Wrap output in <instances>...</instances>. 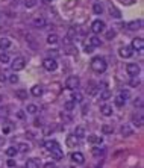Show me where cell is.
Listing matches in <instances>:
<instances>
[{
  "label": "cell",
  "instance_id": "obj_19",
  "mask_svg": "<svg viewBox=\"0 0 144 168\" xmlns=\"http://www.w3.org/2000/svg\"><path fill=\"white\" fill-rule=\"evenodd\" d=\"M17 150L18 152H21V153H28L29 150H31V146L28 142H20L18 144V147H17Z\"/></svg>",
  "mask_w": 144,
  "mask_h": 168
},
{
  "label": "cell",
  "instance_id": "obj_4",
  "mask_svg": "<svg viewBox=\"0 0 144 168\" xmlns=\"http://www.w3.org/2000/svg\"><path fill=\"white\" fill-rule=\"evenodd\" d=\"M43 67L47 70V71H55L58 68V62L53 59V58H47L43 61Z\"/></svg>",
  "mask_w": 144,
  "mask_h": 168
},
{
  "label": "cell",
  "instance_id": "obj_7",
  "mask_svg": "<svg viewBox=\"0 0 144 168\" xmlns=\"http://www.w3.org/2000/svg\"><path fill=\"white\" fill-rule=\"evenodd\" d=\"M118 55L122 58H125V59H128V58H131L134 55V50H132L131 45H125V47H122V49H118Z\"/></svg>",
  "mask_w": 144,
  "mask_h": 168
},
{
  "label": "cell",
  "instance_id": "obj_46",
  "mask_svg": "<svg viewBox=\"0 0 144 168\" xmlns=\"http://www.w3.org/2000/svg\"><path fill=\"white\" fill-rule=\"evenodd\" d=\"M50 132H53V126H47V127H44V135H50Z\"/></svg>",
  "mask_w": 144,
  "mask_h": 168
},
{
  "label": "cell",
  "instance_id": "obj_1",
  "mask_svg": "<svg viewBox=\"0 0 144 168\" xmlns=\"http://www.w3.org/2000/svg\"><path fill=\"white\" fill-rule=\"evenodd\" d=\"M106 61L103 59V58H100V56H97V58H94L93 61H91V70L94 71V73H105L106 71Z\"/></svg>",
  "mask_w": 144,
  "mask_h": 168
},
{
  "label": "cell",
  "instance_id": "obj_13",
  "mask_svg": "<svg viewBox=\"0 0 144 168\" xmlns=\"http://www.w3.org/2000/svg\"><path fill=\"white\" fill-rule=\"evenodd\" d=\"M31 92H32L34 97H41L43 92H44V88H43V85H34L32 89H31Z\"/></svg>",
  "mask_w": 144,
  "mask_h": 168
},
{
  "label": "cell",
  "instance_id": "obj_39",
  "mask_svg": "<svg viewBox=\"0 0 144 168\" xmlns=\"http://www.w3.org/2000/svg\"><path fill=\"white\" fill-rule=\"evenodd\" d=\"M18 153V150H17V147H9L8 150H6V155L9 156V158H14L15 155Z\"/></svg>",
  "mask_w": 144,
  "mask_h": 168
},
{
  "label": "cell",
  "instance_id": "obj_50",
  "mask_svg": "<svg viewBox=\"0 0 144 168\" xmlns=\"http://www.w3.org/2000/svg\"><path fill=\"white\" fill-rule=\"evenodd\" d=\"M43 168H56L55 167V164L53 162H47V164H44V167Z\"/></svg>",
  "mask_w": 144,
  "mask_h": 168
},
{
  "label": "cell",
  "instance_id": "obj_40",
  "mask_svg": "<svg viewBox=\"0 0 144 168\" xmlns=\"http://www.w3.org/2000/svg\"><path fill=\"white\" fill-rule=\"evenodd\" d=\"M9 109L8 108H0V118H8Z\"/></svg>",
  "mask_w": 144,
  "mask_h": 168
},
{
  "label": "cell",
  "instance_id": "obj_9",
  "mask_svg": "<svg viewBox=\"0 0 144 168\" xmlns=\"http://www.w3.org/2000/svg\"><path fill=\"white\" fill-rule=\"evenodd\" d=\"M126 71L129 73V76L135 77V76L140 74V65L138 64H128L126 65Z\"/></svg>",
  "mask_w": 144,
  "mask_h": 168
},
{
  "label": "cell",
  "instance_id": "obj_49",
  "mask_svg": "<svg viewBox=\"0 0 144 168\" xmlns=\"http://www.w3.org/2000/svg\"><path fill=\"white\" fill-rule=\"evenodd\" d=\"M34 126H35V127H41V126H43L41 120H38V118H37V120H34Z\"/></svg>",
  "mask_w": 144,
  "mask_h": 168
},
{
  "label": "cell",
  "instance_id": "obj_8",
  "mask_svg": "<svg viewBox=\"0 0 144 168\" xmlns=\"http://www.w3.org/2000/svg\"><path fill=\"white\" fill-rule=\"evenodd\" d=\"M131 47H132V50L141 52V50L144 49V39H143V38H134V39H132Z\"/></svg>",
  "mask_w": 144,
  "mask_h": 168
},
{
  "label": "cell",
  "instance_id": "obj_53",
  "mask_svg": "<svg viewBox=\"0 0 144 168\" xmlns=\"http://www.w3.org/2000/svg\"><path fill=\"white\" fill-rule=\"evenodd\" d=\"M8 167H15V161H14L12 158H11V159L8 161Z\"/></svg>",
  "mask_w": 144,
  "mask_h": 168
},
{
  "label": "cell",
  "instance_id": "obj_3",
  "mask_svg": "<svg viewBox=\"0 0 144 168\" xmlns=\"http://www.w3.org/2000/svg\"><path fill=\"white\" fill-rule=\"evenodd\" d=\"M26 67V59L23 58V56H18V58H15L12 62H11V68L14 70V71H20V70H23Z\"/></svg>",
  "mask_w": 144,
  "mask_h": 168
},
{
  "label": "cell",
  "instance_id": "obj_2",
  "mask_svg": "<svg viewBox=\"0 0 144 168\" xmlns=\"http://www.w3.org/2000/svg\"><path fill=\"white\" fill-rule=\"evenodd\" d=\"M79 85H81V79L78 76H70L65 80V88L67 89H71V91H76L79 88Z\"/></svg>",
  "mask_w": 144,
  "mask_h": 168
},
{
  "label": "cell",
  "instance_id": "obj_32",
  "mask_svg": "<svg viewBox=\"0 0 144 168\" xmlns=\"http://www.w3.org/2000/svg\"><path fill=\"white\" fill-rule=\"evenodd\" d=\"M37 111H38V106L37 105H34V103H31V105H28V108H26V112L28 114H37Z\"/></svg>",
  "mask_w": 144,
  "mask_h": 168
},
{
  "label": "cell",
  "instance_id": "obj_38",
  "mask_svg": "<svg viewBox=\"0 0 144 168\" xmlns=\"http://www.w3.org/2000/svg\"><path fill=\"white\" fill-rule=\"evenodd\" d=\"M0 62H2V64H9L11 62L9 55L8 53H2V55H0Z\"/></svg>",
  "mask_w": 144,
  "mask_h": 168
},
{
  "label": "cell",
  "instance_id": "obj_26",
  "mask_svg": "<svg viewBox=\"0 0 144 168\" xmlns=\"http://www.w3.org/2000/svg\"><path fill=\"white\" fill-rule=\"evenodd\" d=\"M93 12L97 14V15L103 14V5H102V3H94V5H93Z\"/></svg>",
  "mask_w": 144,
  "mask_h": 168
},
{
  "label": "cell",
  "instance_id": "obj_33",
  "mask_svg": "<svg viewBox=\"0 0 144 168\" xmlns=\"http://www.w3.org/2000/svg\"><path fill=\"white\" fill-rule=\"evenodd\" d=\"M52 158H55L56 161H59V159H62V158H64V153H62V150H61V149H58V150H55V152H52Z\"/></svg>",
  "mask_w": 144,
  "mask_h": 168
},
{
  "label": "cell",
  "instance_id": "obj_28",
  "mask_svg": "<svg viewBox=\"0 0 144 168\" xmlns=\"http://www.w3.org/2000/svg\"><path fill=\"white\" fill-rule=\"evenodd\" d=\"M90 44H91L93 47H100V45H102V41H100L99 36H91V38H90Z\"/></svg>",
  "mask_w": 144,
  "mask_h": 168
},
{
  "label": "cell",
  "instance_id": "obj_29",
  "mask_svg": "<svg viewBox=\"0 0 144 168\" xmlns=\"http://www.w3.org/2000/svg\"><path fill=\"white\" fill-rule=\"evenodd\" d=\"M87 92H88L90 95H96V94H97V86H96L94 83H90V85L87 86Z\"/></svg>",
  "mask_w": 144,
  "mask_h": 168
},
{
  "label": "cell",
  "instance_id": "obj_36",
  "mask_svg": "<svg viewBox=\"0 0 144 168\" xmlns=\"http://www.w3.org/2000/svg\"><path fill=\"white\" fill-rule=\"evenodd\" d=\"M114 103H115V106H118V108H122V106H125V103H126V100H123L120 95H117V97L114 99Z\"/></svg>",
  "mask_w": 144,
  "mask_h": 168
},
{
  "label": "cell",
  "instance_id": "obj_43",
  "mask_svg": "<svg viewBox=\"0 0 144 168\" xmlns=\"http://www.w3.org/2000/svg\"><path fill=\"white\" fill-rule=\"evenodd\" d=\"M114 38H115V30H108V32H106V39L111 41V39H114Z\"/></svg>",
  "mask_w": 144,
  "mask_h": 168
},
{
  "label": "cell",
  "instance_id": "obj_37",
  "mask_svg": "<svg viewBox=\"0 0 144 168\" xmlns=\"http://www.w3.org/2000/svg\"><path fill=\"white\" fill-rule=\"evenodd\" d=\"M114 132V129H112V126H108V124H103L102 126V133H106V135H111Z\"/></svg>",
  "mask_w": 144,
  "mask_h": 168
},
{
  "label": "cell",
  "instance_id": "obj_22",
  "mask_svg": "<svg viewBox=\"0 0 144 168\" xmlns=\"http://www.w3.org/2000/svg\"><path fill=\"white\" fill-rule=\"evenodd\" d=\"M103 155H105V150H103V149H100L99 146L93 147V156H96V158H102Z\"/></svg>",
  "mask_w": 144,
  "mask_h": 168
},
{
  "label": "cell",
  "instance_id": "obj_17",
  "mask_svg": "<svg viewBox=\"0 0 144 168\" xmlns=\"http://www.w3.org/2000/svg\"><path fill=\"white\" fill-rule=\"evenodd\" d=\"M100 112H102V115H105V117H111L112 112H114V109H112V106H109V105H103V106L100 108Z\"/></svg>",
  "mask_w": 144,
  "mask_h": 168
},
{
  "label": "cell",
  "instance_id": "obj_51",
  "mask_svg": "<svg viewBox=\"0 0 144 168\" xmlns=\"http://www.w3.org/2000/svg\"><path fill=\"white\" fill-rule=\"evenodd\" d=\"M134 105H135V106H138V108H141V106H143V100H141V99H138V100H135V102H134Z\"/></svg>",
  "mask_w": 144,
  "mask_h": 168
},
{
  "label": "cell",
  "instance_id": "obj_18",
  "mask_svg": "<svg viewBox=\"0 0 144 168\" xmlns=\"http://www.w3.org/2000/svg\"><path fill=\"white\" fill-rule=\"evenodd\" d=\"M71 102H75V103H82V102H84V95H82L79 91H75L73 94H71Z\"/></svg>",
  "mask_w": 144,
  "mask_h": 168
},
{
  "label": "cell",
  "instance_id": "obj_31",
  "mask_svg": "<svg viewBox=\"0 0 144 168\" xmlns=\"http://www.w3.org/2000/svg\"><path fill=\"white\" fill-rule=\"evenodd\" d=\"M109 12H111V15H112L114 18H122V12H120L117 8H114V6L109 8Z\"/></svg>",
  "mask_w": 144,
  "mask_h": 168
},
{
  "label": "cell",
  "instance_id": "obj_42",
  "mask_svg": "<svg viewBox=\"0 0 144 168\" xmlns=\"http://www.w3.org/2000/svg\"><path fill=\"white\" fill-rule=\"evenodd\" d=\"M118 95H120V97H122V99H123V100H128V99H129V97H131V94H129V91H125V89H123V91H122V92H120V94H118Z\"/></svg>",
  "mask_w": 144,
  "mask_h": 168
},
{
  "label": "cell",
  "instance_id": "obj_16",
  "mask_svg": "<svg viewBox=\"0 0 144 168\" xmlns=\"http://www.w3.org/2000/svg\"><path fill=\"white\" fill-rule=\"evenodd\" d=\"M46 25H47V21H46L44 17H37V18H34V26H35V28H46Z\"/></svg>",
  "mask_w": 144,
  "mask_h": 168
},
{
  "label": "cell",
  "instance_id": "obj_54",
  "mask_svg": "<svg viewBox=\"0 0 144 168\" xmlns=\"http://www.w3.org/2000/svg\"><path fill=\"white\" fill-rule=\"evenodd\" d=\"M0 80H2V82H5V80H6V76H5V74H2V73H0Z\"/></svg>",
  "mask_w": 144,
  "mask_h": 168
},
{
  "label": "cell",
  "instance_id": "obj_48",
  "mask_svg": "<svg viewBox=\"0 0 144 168\" xmlns=\"http://www.w3.org/2000/svg\"><path fill=\"white\" fill-rule=\"evenodd\" d=\"M9 82H11V83H17V82H18V77H17L15 74H12V76H9Z\"/></svg>",
  "mask_w": 144,
  "mask_h": 168
},
{
  "label": "cell",
  "instance_id": "obj_24",
  "mask_svg": "<svg viewBox=\"0 0 144 168\" xmlns=\"http://www.w3.org/2000/svg\"><path fill=\"white\" fill-rule=\"evenodd\" d=\"M85 127L84 126H78L76 129H75V136H78V138H84L85 136Z\"/></svg>",
  "mask_w": 144,
  "mask_h": 168
},
{
  "label": "cell",
  "instance_id": "obj_47",
  "mask_svg": "<svg viewBox=\"0 0 144 168\" xmlns=\"http://www.w3.org/2000/svg\"><path fill=\"white\" fill-rule=\"evenodd\" d=\"M129 85H131L132 88H137V86L140 85V80H137V79H132V80L129 82Z\"/></svg>",
  "mask_w": 144,
  "mask_h": 168
},
{
  "label": "cell",
  "instance_id": "obj_6",
  "mask_svg": "<svg viewBox=\"0 0 144 168\" xmlns=\"http://www.w3.org/2000/svg\"><path fill=\"white\" fill-rule=\"evenodd\" d=\"M44 147H46V150L47 152H55V150H58V149H61V146H59V142L58 141H55V139H49V141H46L44 142Z\"/></svg>",
  "mask_w": 144,
  "mask_h": 168
},
{
  "label": "cell",
  "instance_id": "obj_15",
  "mask_svg": "<svg viewBox=\"0 0 144 168\" xmlns=\"http://www.w3.org/2000/svg\"><path fill=\"white\" fill-rule=\"evenodd\" d=\"M132 123L137 126V127H141L144 123H143V115L141 114H134L132 115Z\"/></svg>",
  "mask_w": 144,
  "mask_h": 168
},
{
  "label": "cell",
  "instance_id": "obj_21",
  "mask_svg": "<svg viewBox=\"0 0 144 168\" xmlns=\"http://www.w3.org/2000/svg\"><path fill=\"white\" fill-rule=\"evenodd\" d=\"M141 25H143L141 20H138V21H131L129 25H128V28H129L131 30H137V29H141Z\"/></svg>",
  "mask_w": 144,
  "mask_h": 168
},
{
  "label": "cell",
  "instance_id": "obj_20",
  "mask_svg": "<svg viewBox=\"0 0 144 168\" xmlns=\"http://www.w3.org/2000/svg\"><path fill=\"white\" fill-rule=\"evenodd\" d=\"M15 97H18L20 100H26L28 99V91L26 89H17L15 91Z\"/></svg>",
  "mask_w": 144,
  "mask_h": 168
},
{
  "label": "cell",
  "instance_id": "obj_44",
  "mask_svg": "<svg viewBox=\"0 0 144 168\" xmlns=\"http://www.w3.org/2000/svg\"><path fill=\"white\" fill-rule=\"evenodd\" d=\"M25 5H26V8H32V6L37 5V0H26Z\"/></svg>",
  "mask_w": 144,
  "mask_h": 168
},
{
  "label": "cell",
  "instance_id": "obj_41",
  "mask_svg": "<svg viewBox=\"0 0 144 168\" xmlns=\"http://www.w3.org/2000/svg\"><path fill=\"white\" fill-rule=\"evenodd\" d=\"M61 118L64 120L65 123H70L71 120H73V118H71V115H68V114H65V112H61Z\"/></svg>",
  "mask_w": 144,
  "mask_h": 168
},
{
  "label": "cell",
  "instance_id": "obj_12",
  "mask_svg": "<svg viewBox=\"0 0 144 168\" xmlns=\"http://www.w3.org/2000/svg\"><path fill=\"white\" fill-rule=\"evenodd\" d=\"M120 132H122V136H131V135H134V127L129 124H123Z\"/></svg>",
  "mask_w": 144,
  "mask_h": 168
},
{
  "label": "cell",
  "instance_id": "obj_52",
  "mask_svg": "<svg viewBox=\"0 0 144 168\" xmlns=\"http://www.w3.org/2000/svg\"><path fill=\"white\" fill-rule=\"evenodd\" d=\"M17 117H18L20 120H23V118H25V112H23V111H18V112H17Z\"/></svg>",
  "mask_w": 144,
  "mask_h": 168
},
{
  "label": "cell",
  "instance_id": "obj_56",
  "mask_svg": "<svg viewBox=\"0 0 144 168\" xmlns=\"http://www.w3.org/2000/svg\"><path fill=\"white\" fill-rule=\"evenodd\" d=\"M44 2H46V3H50V2H53V0H44Z\"/></svg>",
  "mask_w": 144,
  "mask_h": 168
},
{
  "label": "cell",
  "instance_id": "obj_55",
  "mask_svg": "<svg viewBox=\"0 0 144 168\" xmlns=\"http://www.w3.org/2000/svg\"><path fill=\"white\" fill-rule=\"evenodd\" d=\"M3 144H5V139H3V138H0V146H3Z\"/></svg>",
  "mask_w": 144,
  "mask_h": 168
},
{
  "label": "cell",
  "instance_id": "obj_25",
  "mask_svg": "<svg viewBox=\"0 0 144 168\" xmlns=\"http://www.w3.org/2000/svg\"><path fill=\"white\" fill-rule=\"evenodd\" d=\"M11 45V39L9 38H0V49H9Z\"/></svg>",
  "mask_w": 144,
  "mask_h": 168
},
{
  "label": "cell",
  "instance_id": "obj_27",
  "mask_svg": "<svg viewBox=\"0 0 144 168\" xmlns=\"http://www.w3.org/2000/svg\"><path fill=\"white\" fill-rule=\"evenodd\" d=\"M58 41H59V38H58V35H56V33H50L49 36H47V44H50V45L56 44Z\"/></svg>",
  "mask_w": 144,
  "mask_h": 168
},
{
  "label": "cell",
  "instance_id": "obj_34",
  "mask_svg": "<svg viewBox=\"0 0 144 168\" xmlns=\"http://www.w3.org/2000/svg\"><path fill=\"white\" fill-rule=\"evenodd\" d=\"M111 97H112V92L109 89H105L103 92H100V99H103V100H109Z\"/></svg>",
  "mask_w": 144,
  "mask_h": 168
},
{
  "label": "cell",
  "instance_id": "obj_30",
  "mask_svg": "<svg viewBox=\"0 0 144 168\" xmlns=\"http://www.w3.org/2000/svg\"><path fill=\"white\" fill-rule=\"evenodd\" d=\"M26 168H40V164H38V161H35V159H29V161L26 162Z\"/></svg>",
  "mask_w": 144,
  "mask_h": 168
},
{
  "label": "cell",
  "instance_id": "obj_57",
  "mask_svg": "<svg viewBox=\"0 0 144 168\" xmlns=\"http://www.w3.org/2000/svg\"><path fill=\"white\" fill-rule=\"evenodd\" d=\"M0 102H3V95L2 94H0Z\"/></svg>",
  "mask_w": 144,
  "mask_h": 168
},
{
  "label": "cell",
  "instance_id": "obj_14",
  "mask_svg": "<svg viewBox=\"0 0 144 168\" xmlns=\"http://www.w3.org/2000/svg\"><path fill=\"white\" fill-rule=\"evenodd\" d=\"M87 139H88L90 144H93V146H100V144L103 142V139L100 136H96V135H90Z\"/></svg>",
  "mask_w": 144,
  "mask_h": 168
},
{
  "label": "cell",
  "instance_id": "obj_10",
  "mask_svg": "<svg viewBox=\"0 0 144 168\" xmlns=\"http://www.w3.org/2000/svg\"><path fill=\"white\" fill-rule=\"evenodd\" d=\"M71 161H73L75 164H78V165H82L85 162V158H84V155L81 152H75V153H71Z\"/></svg>",
  "mask_w": 144,
  "mask_h": 168
},
{
  "label": "cell",
  "instance_id": "obj_45",
  "mask_svg": "<svg viewBox=\"0 0 144 168\" xmlns=\"http://www.w3.org/2000/svg\"><path fill=\"white\" fill-rule=\"evenodd\" d=\"M84 52L87 53V55H90V53H93L94 52V47L90 44V45H85V49H84Z\"/></svg>",
  "mask_w": 144,
  "mask_h": 168
},
{
  "label": "cell",
  "instance_id": "obj_23",
  "mask_svg": "<svg viewBox=\"0 0 144 168\" xmlns=\"http://www.w3.org/2000/svg\"><path fill=\"white\" fill-rule=\"evenodd\" d=\"M12 127H14V124H11V123L8 121V120H6V121L3 123V126H2V132H3L5 135H6V133H11Z\"/></svg>",
  "mask_w": 144,
  "mask_h": 168
},
{
  "label": "cell",
  "instance_id": "obj_11",
  "mask_svg": "<svg viewBox=\"0 0 144 168\" xmlns=\"http://www.w3.org/2000/svg\"><path fill=\"white\" fill-rule=\"evenodd\" d=\"M79 146V138L75 135H68L67 136V147H76Z\"/></svg>",
  "mask_w": 144,
  "mask_h": 168
},
{
  "label": "cell",
  "instance_id": "obj_5",
  "mask_svg": "<svg viewBox=\"0 0 144 168\" xmlns=\"http://www.w3.org/2000/svg\"><path fill=\"white\" fill-rule=\"evenodd\" d=\"M91 30H93L94 33L103 32V30H105V23H103L102 20H94L93 25H91Z\"/></svg>",
  "mask_w": 144,
  "mask_h": 168
},
{
  "label": "cell",
  "instance_id": "obj_35",
  "mask_svg": "<svg viewBox=\"0 0 144 168\" xmlns=\"http://www.w3.org/2000/svg\"><path fill=\"white\" fill-rule=\"evenodd\" d=\"M75 106H76V103H75V102H65V103H64V109H65L67 112L73 111V109H75Z\"/></svg>",
  "mask_w": 144,
  "mask_h": 168
}]
</instances>
